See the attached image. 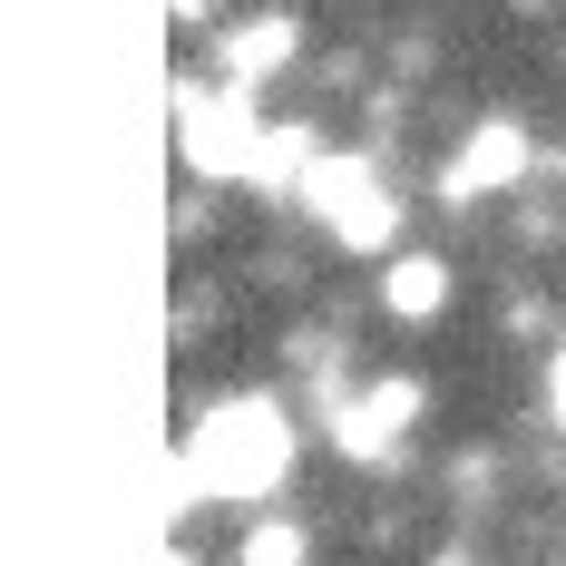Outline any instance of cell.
<instances>
[{"label": "cell", "mask_w": 566, "mask_h": 566, "mask_svg": "<svg viewBox=\"0 0 566 566\" xmlns=\"http://www.w3.org/2000/svg\"><path fill=\"white\" fill-rule=\"evenodd\" d=\"M293 469V420L283 400L226 391L186 420V499H226V509H254L264 489H283Z\"/></svg>", "instance_id": "cell-1"}, {"label": "cell", "mask_w": 566, "mask_h": 566, "mask_svg": "<svg viewBox=\"0 0 566 566\" xmlns=\"http://www.w3.org/2000/svg\"><path fill=\"white\" fill-rule=\"evenodd\" d=\"M303 206H313V226L333 234V244H352V254H381L400 234L391 186H381V167H361V157H313V167H303Z\"/></svg>", "instance_id": "cell-2"}, {"label": "cell", "mask_w": 566, "mask_h": 566, "mask_svg": "<svg viewBox=\"0 0 566 566\" xmlns=\"http://www.w3.org/2000/svg\"><path fill=\"white\" fill-rule=\"evenodd\" d=\"M176 147H186V167L196 176H254L264 167V127H254V98L244 88H206V98H186L176 108Z\"/></svg>", "instance_id": "cell-3"}, {"label": "cell", "mask_w": 566, "mask_h": 566, "mask_svg": "<svg viewBox=\"0 0 566 566\" xmlns=\"http://www.w3.org/2000/svg\"><path fill=\"white\" fill-rule=\"evenodd\" d=\"M517 167H527V127H517V117H479V127L459 137V157H450V176H440V186L469 206V196L517 186Z\"/></svg>", "instance_id": "cell-4"}, {"label": "cell", "mask_w": 566, "mask_h": 566, "mask_svg": "<svg viewBox=\"0 0 566 566\" xmlns=\"http://www.w3.org/2000/svg\"><path fill=\"white\" fill-rule=\"evenodd\" d=\"M410 420H420V391H410V381H381V391L342 420V450H352V459H381V450H391V430H410Z\"/></svg>", "instance_id": "cell-5"}, {"label": "cell", "mask_w": 566, "mask_h": 566, "mask_svg": "<svg viewBox=\"0 0 566 566\" xmlns=\"http://www.w3.org/2000/svg\"><path fill=\"white\" fill-rule=\"evenodd\" d=\"M283 59H293V20H244V30H226V88L274 78Z\"/></svg>", "instance_id": "cell-6"}, {"label": "cell", "mask_w": 566, "mask_h": 566, "mask_svg": "<svg viewBox=\"0 0 566 566\" xmlns=\"http://www.w3.org/2000/svg\"><path fill=\"white\" fill-rule=\"evenodd\" d=\"M381 303H391L400 323H430V313L450 303V264H440V254H400L391 274H381Z\"/></svg>", "instance_id": "cell-7"}, {"label": "cell", "mask_w": 566, "mask_h": 566, "mask_svg": "<svg viewBox=\"0 0 566 566\" xmlns=\"http://www.w3.org/2000/svg\"><path fill=\"white\" fill-rule=\"evenodd\" d=\"M234 566H303V527L293 517H254L244 547H234Z\"/></svg>", "instance_id": "cell-8"}, {"label": "cell", "mask_w": 566, "mask_h": 566, "mask_svg": "<svg viewBox=\"0 0 566 566\" xmlns=\"http://www.w3.org/2000/svg\"><path fill=\"white\" fill-rule=\"evenodd\" d=\"M547 410H557V420H566V352H557V361H547Z\"/></svg>", "instance_id": "cell-9"}]
</instances>
